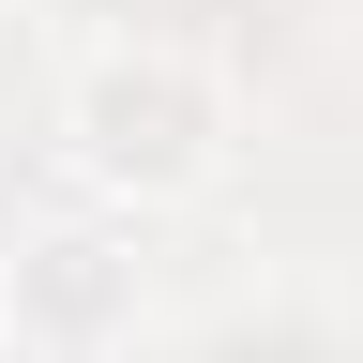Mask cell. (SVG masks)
Wrapping results in <instances>:
<instances>
[{"label": "cell", "mask_w": 363, "mask_h": 363, "mask_svg": "<svg viewBox=\"0 0 363 363\" xmlns=\"http://www.w3.org/2000/svg\"><path fill=\"white\" fill-rule=\"evenodd\" d=\"M182 121H197L182 76H106V91H91V152H106V167H152V182H167L182 152H197Z\"/></svg>", "instance_id": "cell-1"}]
</instances>
